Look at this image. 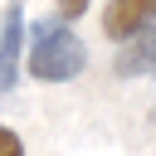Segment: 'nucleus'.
Returning <instances> with one entry per match:
<instances>
[{
	"mask_svg": "<svg viewBox=\"0 0 156 156\" xmlns=\"http://www.w3.org/2000/svg\"><path fill=\"white\" fill-rule=\"evenodd\" d=\"M24 44H29V73L39 83H68L73 73L88 68V49L63 20H39Z\"/></svg>",
	"mask_w": 156,
	"mask_h": 156,
	"instance_id": "1",
	"label": "nucleus"
},
{
	"mask_svg": "<svg viewBox=\"0 0 156 156\" xmlns=\"http://www.w3.org/2000/svg\"><path fill=\"white\" fill-rule=\"evenodd\" d=\"M151 20H156V0H112L102 15V29H107V39H132Z\"/></svg>",
	"mask_w": 156,
	"mask_h": 156,
	"instance_id": "2",
	"label": "nucleus"
},
{
	"mask_svg": "<svg viewBox=\"0 0 156 156\" xmlns=\"http://www.w3.org/2000/svg\"><path fill=\"white\" fill-rule=\"evenodd\" d=\"M20 49H24V15H20V5H10L5 10V24H0V93L15 88Z\"/></svg>",
	"mask_w": 156,
	"mask_h": 156,
	"instance_id": "3",
	"label": "nucleus"
},
{
	"mask_svg": "<svg viewBox=\"0 0 156 156\" xmlns=\"http://www.w3.org/2000/svg\"><path fill=\"white\" fill-rule=\"evenodd\" d=\"M117 73H122V78H132V73H151V78H156V20L132 34V44H127L122 58H117Z\"/></svg>",
	"mask_w": 156,
	"mask_h": 156,
	"instance_id": "4",
	"label": "nucleus"
},
{
	"mask_svg": "<svg viewBox=\"0 0 156 156\" xmlns=\"http://www.w3.org/2000/svg\"><path fill=\"white\" fill-rule=\"evenodd\" d=\"M0 156H24V141H20L10 127H0Z\"/></svg>",
	"mask_w": 156,
	"mask_h": 156,
	"instance_id": "5",
	"label": "nucleus"
},
{
	"mask_svg": "<svg viewBox=\"0 0 156 156\" xmlns=\"http://www.w3.org/2000/svg\"><path fill=\"white\" fill-rule=\"evenodd\" d=\"M88 10V0H58V20H78Z\"/></svg>",
	"mask_w": 156,
	"mask_h": 156,
	"instance_id": "6",
	"label": "nucleus"
}]
</instances>
